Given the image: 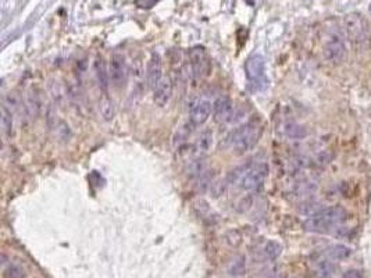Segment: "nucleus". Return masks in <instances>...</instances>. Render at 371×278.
<instances>
[{"mask_svg":"<svg viewBox=\"0 0 371 278\" xmlns=\"http://www.w3.org/2000/svg\"><path fill=\"white\" fill-rule=\"evenodd\" d=\"M266 62L262 56H252L245 62V74L250 82H258L264 77Z\"/></svg>","mask_w":371,"mask_h":278,"instance_id":"nucleus-11","label":"nucleus"},{"mask_svg":"<svg viewBox=\"0 0 371 278\" xmlns=\"http://www.w3.org/2000/svg\"><path fill=\"white\" fill-rule=\"evenodd\" d=\"M324 57L325 60H328L332 64H339L345 60V57L348 54L346 45L341 35L333 33L328 38V41L324 45Z\"/></svg>","mask_w":371,"mask_h":278,"instance_id":"nucleus-5","label":"nucleus"},{"mask_svg":"<svg viewBox=\"0 0 371 278\" xmlns=\"http://www.w3.org/2000/svg\"><path fill=\"white\" fill-rule=\"evenodd\" d=\"M94 71L100 90H103V94H107L108 88H110V71L107 70L106 62L102 56H98L95 59Z\"/></svg>","mask_w":371,"mask_h":278,"instance_id":"nucleus-13","label":"nucleus"},{"mask_svg":"<svg viewBox=\"0 0 371 278\" xmlns=\"http://www.w3.org/2000/svg\"><path fill=\"white\" fill-rule=\"evenodd\" d=\"M56 129L57 132H59V137L61 138V139H64V141H68V138L71 137V129L70 127H68V124H66L64 121H59V123L56 124Z\"/></svg>","mask_w":371,"mask_h":278,"instance_id":"nucleus-26","label":"nucleus"},{"mask_svg":"<svg viewBox=\"0 0 371 278\" xmlns=\"http://www.w3.org/2000/svg\"><path fill=\"white\" fill-rule=\"evenodd\" d=\"M228 181L226 179H217V181H213L212 185L209 187L210 189V193L213 195V198H220L227 191V187H228Z\"/></svg>","mask_w":371,"mask_h":278,"instance_id":"nucleus-24","label":"nucleus"},{"mask_svg":"<svg viewBox=\"0 0 371 278\" xmlns=\"http://www.w3.org/2000/svg\"><path fill=\"white\" fill-rule=\"evenodd\" d=\"M285 134L292 139H303L307 135L305 127H302L299 124H288L285 128Z\"/></svg>","mask_w":371,"mask_h":278,"instance_id":"nucleus-23","label":"nucleus"},{"mask_svg":"<svg viewBox=\"0 0 371 278\" xmlns=\"http://www.w3.org/2000/svg\"><path fill=\"white\" fill-rule=\"evenodd\" d=\"M213 145V132L210 129H205V131L199 135V139L196 142V151L199 153H206Z\"/></svg>","mask_w":371,"mask_h":278,"instance_id":"nucleus-20","label":"nucleus"},{"mask_svg":"<svg viewBox=\"0 0 371 278\" xmlns=\"http://www.w3.org/2000/svg\"><path fill=\"white\" fill-rule=\"evenodd\" d=\"M352 249L343 244H333L327 248V256L332 260H345L350 257Z\"/></svg>","mask_w":371,"mask_h":278,"instance_id":"nucleus-15","label":"nucleus"},{"mask_svg":"<svg viewBox=\"0 0 371 278\" xmlns=\"http://www.w3.org/2000/svg\"><path fill=\"white\" fill-rule=\"evenodd\" d=\"M163 63L159 53H152L146 64V80L152 89L163 80Z\"/></svg>","mask_w":371,"mask_h":278,"instance_id":"nucleus-9","label":"nucleus"},{"mask_svg":"<svg viewBox=\"0 0 371 278\" xmlns=\"http://www.w3.org/2000/svg\"><path fill=\"white\" fill-rule=\"evenodd\" d=\"M260 137H262V128L254 123H249L231 131L227 135L224 143L227 147H231L236 153L244 155L257 145Z\"/></svg>","mask_w":371,"mask_h":278,"instance_id":"nucleus-2","label":"nucleus"},{"mask_svg":"<svg viewBox=\"0 0 371 278\" xmlns=\"http://www.w3.org/2000/svg\"><path fill=\"white\" fill-rule=\"evenodd\" d=\"M27 107H28V112L31 114V117L36 118L42 110V102H41V98L39 95L35 92V90H31L28 94V98H27Z\"/></svg>","mask_w":371,"mask_h":278,"instance_id":"nucleus-17","label":"nucleus"},{"mask_svg":"<svg viewBox=\"0 0 371 278\" xmlns=\"http://www.w3.org/2000/svg\"><path fill=\"white\" fill-rule=\"evenodd\" d=\"M206 171V161L203 157H197V159L192 160L188 167V174L192 179H199Z\"/></svg>","mask_w":371,"mask_h":278,"instance_id":"nucleus-18","label":"nucleus"},{"mask_svg":"<svg viewBox=\"0 0 371 278\" xmlns=\"http://www.w3.org/2000/svg\"><path fill=\"white\" fill-rule=\"evenodd\" d=\"M173 96V82L169 77H164L159 84L153 88V102L159 107H165Z\"/></svg>","mask_w":371,"mask_h":278,"instance_id":"nucleus-12","label":"nucleus"},{"mask_svg":"<svg viewBox=\"0 0 371 278\" xmlns=\"http://www.w3.org/2000/svg\"><path fill=\"white\" fill-rule=\"evenodd\" d=\"M226 239L231 246H238L242 240V235L238 230H231V231L227 232Z\"/></svg>","mask_w":371,"mask_h":278,"instance_id":"nucleus-27","label":"nucleus"},{"mask_svg":"<svg viewBox=\"0 0 371 278\" xmlns=\"http://www.w3.org/2000/svg\"><path fill=\"white\" fill-rule=\"evenodd\" d=\"M189 63H191V70L192 76L197 80H200L206 76L209 71V62L205 49L200 46H195L189 52Z\"/></svg>","mask_w":371,"mask_h":278,"instance_id":"nucleus-8","label":"nucleus"},{"mask_svg":"<svg viewBox=\"0 0 371 278\" xmlns=\"http://www.w3.org/2000/svg\"><path fill=\"white\" fill-rule=\"evenodd\" d=\"M99 110H100V114H102V117H103L106 121L113 120L114 104H113V100L107 96V94H104L102 100H100V103H99Z\"/></svg>","mask_w":371,"mask_h":278,"instance_id":"nucleus-19","label":"nucleus"},{"mask_svg":"<svg viewBox=\"0 0 371 278\" xmlns=\"http://www.w3.org/2000/svg\"><path fill=\"white\" fill-rule=\"evenodd\" d=\"M5 277L6 278H24L25 277V271L21 266L14 263H10L6 266L5 269Z\"/></svg>","mask_w":371,"mask_h":278,"instance_id":"nucleus-25","label":"nucleus"},{"mask_svg":"<svg viewBox=\"0 0 371 278\" xmlns=\"http://www.w3.org/2000/svg\"><path fill=\"white\" fill-rule=\"evenodd\" d=\"M349 218V212L341 205L328 206L311 214L305 223V228L311 232H327L332 227L342 224Z\"/></svg>","mask_w":371,"mask_h":278,"instance_id":"nucleus-1","label":"nucleus"},{"mask_svg":"<svg viewBox=\"0 0 371 278\" xmlns=\"http://www.w3.org/2000/svg\"><path fill=\"white\" fill-rule=\"evenodd\" d=\"M282 246L277 240H268L267 244L264 245V255L270 260H275L278 256L281 255Z\"/></svg>","mask_w":371,"mask_h":278,"instance_id":"nucleus-22","label":"nucleus"},{"mask_svg":"<svg viewBox=\"0 0 371 278\" xmlns=\"http://www.w3.org/2000/svg\"><path fill=\"white\" fill-rule=\"evenodd\" d=\"M110 81L113 82V85L120 89L122 86L127 84V64H125V59L120 53H114L110 60Z\"/></svg>","mask_w":371,"mask_h":278,"instance_id":"nucleus-6","label":"nucleus"},{"mask_svg":"<svg viewBox=\"0 0 371 278\" xmlns=\"http://www.w3.org/2000/svg\"><path fill=\"white\" fill-rule=\"evenodd\" d=\"M342 278H363V274L360 270L350 269V270H346V271L343 273Z\"/></svg>","mask_w":371,"mask_h":278,"instance_id":"nucleus-28","label":"nucleus"},{"mask_svg":"<svg viewBox=\"0 0 371 278\" xmlns=\"http://www.w3.org/2000/svg\"><path fill=\"white\" fill-rule=\"evenodd\" d=\"M2 129L5 132L6 137H11L14 131V117H13V110L7 107L6 104L2 106Z\"/></svg>","mask_w":371,"mask_h":278,"instance_id":"nucleus-16","label":"nucleus"},{"mask_svg":"<svg viewBox=\"0 0 371 278\" xmlns=\"http://www.w3.org/2000/svg\"><path fill=\"white\" fill-rule=\"evenodd\" d=\"M213 113V103L207 99H195L189 107V120L193 125H203Z\"/></svg>","mask_w":371,"mask_h":278,"instance_id":"nucleus-7","label":"nucleus"},{"mask_svg":"<svg viewBox=\"0 0 371 278\" xmlns=\"http://www.w3.org/2000/svg\"><path fill=\"white\" fill-rule=\"evenodd\" d=\"M268 177V165L266 163H250L249 169L240 179V188L248 192H257L263 188Z\"/></svg>","mask_w":371,"mask_h":278,"instance_id":"nucleus-4","label":"nucleus"},{"mask_svg":"<svg viewBox=\"0 0 371 278\" xmlns=\"http://www.w3.org/2000/svg\"><path fill=\"white\" fill-rule=\"evenodd\" d=\"M343 27L348 38L355 43L366 42L370 35V25L359 13H350L343 18Z\"/></svg>","mask_w":371,"mask_h":278,"instance_id":"nucleus-3","label":"nucleus"},{"mask_svg":"<svg viewBox=\"0 0 371 278\" xmlns=\"http://www.w3.org/2000/svg\"><path fill=\"white\" fill-rule=\"evenodd\" d=\"M227 271L230 274L231 277H240L246 273V257L242 255L234 256V259H231L228 263Z\"/></svg>","mask_w":371,"mask_h":278,"instance_id":"nucleus-14","label":"nucleus"},{"mask_svg":"<svg viewBox=\"0 0 371 278\" xmlns=\"http://www.w3.org/2000/svg\"><path fill=\"white\" fill-rule=\"evenodd\" d=\"M333 270V264L329 260H319L316 264V274L319 278H331Z\"/></svg>","mask_w":371,"mask_h":278,"instance_id":"nucleus-21","label":"nucleus"},{"mask_svg":"<svg viewBox=\"0 0 371 278\" xmlns=\"http://www.w3.org/2000/svg\"><path fill=\"white\" fill-rule=\"evenodd\" d=\"M232 112H234V103L232 100L222 95L220 98H217L213 103V118L217 123H227L232 120Z\"/></svg>","mask_w":371,"mask_h":278,"instance_id":"nucleus-10","label":"nucleus"}]
</instances>
